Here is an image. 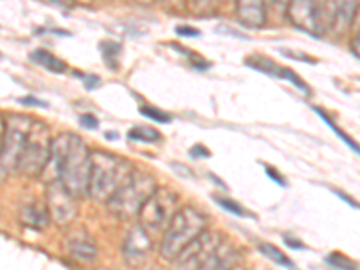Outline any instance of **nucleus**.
<instances>
[{
	"mask_svg": "<svg viewBox=\"0 0 360 270\" xmlns=\"http://www.w3.org/2000/svg\"><path fill=\"white\" fill-rule=\"evenodd\" d=\"M332 193H333V195H335V197H339L340 200L346 202V204H348L349 207H353V209H356V211H360V202H356L355 198L349 197L348 193L340 191V189H332Z\"/></svg>",
	"mask_w": 360,
	"mask_h": 270,
	"instance_id": "nucleus-26",
	"label": "nucleus"
},
{
	"mask_svg": "<svg viewBox=\"0 0 360 270\" xmlns=\"http://www.w3.org/2000/svg\"><path fill=\"white\" fill-rule=\"evenodd\" d=\"M98 83H99L98 78H85V85H86V89H89V90L94 89V86L98 85Z\"/></svg>",
	"mask_w": 360,
	"mask_h": 270,
	"instance_id": "nucleus-33",
	"label": "nucleus"
},
{
	"mask_svg": "<svg viewBox=\"0 0 360 270\" xmlns=\"http://www.w3.org/2000/svg\"><path fill=\"white\" fill-rule=\"evenodd\" d=\"M333 4H323V2H308V0H297L287 6V17L292 25L311 37H323L330 31L332 24Z\"/></svg>",
	"mask_w": 360,
	"mask_h": 270,
	"instance_id": "nucleus-8",
	"label": "nucleus"
},
{
	"mask_svg": "<svg viewBox=\"0 0 360 270\" xmlns=\"http://www.w3.org/2000/svg\"><path fill=\"white\" fill-rule=\"evenodd\" d=\"M45 197H47V211L51 220L60 227H67L78 217V198L60 180L47 184Z\"/></svg>",
	"mask_w": 360,
	"mask_h": 270,
	"instance_id": "nucleus-10",
	"label": "nucleus"
},
{
	"mask_svg": "<svg viewBox=\"0 0 360 270\" xmlns=\"http://www.w3.org/2000/svg\"><path fill=\"white\" fill-rule=\"evenodd\" d=\"M141 114L146 115V117L153 119V121H159V123H169L172 121V115L166 114V112L159 110L155 107H143L141 108Z\"/></svg>",
	"mask_w": 360,
	"mask_h": 270,
	"instance_id": "nucleus-22",
	"label": "nucleus"
},
{
	"mask_svg": "<svg viewBox=\"0 0 360 270\" xmlns=\"http://www.w3.org/2000/svg\"><path fill=\"white\" fill-rule=\"evenodd\" d=\"M155 191L157 182L150 173L134 172L130 179L108 200L107 205L112 214H115L121 220H130V218H137L143 205Z\"/></svg>",
	"mask_w": 360,
	"mask_h": 270,
	"instance_id": "nucleus-4",
	"label": "nucleus"
},
{
	"mask_svg": "<svg viewBox=\"0 0 360 270\" xmlns=\"http://www.w3.org/2000/svg\"><path fill=\"white\" fill-rule=\"evenodd\" d=\"M259 250L265 254L266 258H270L274 263H278V265L292 266V262L288 259V256H285V254H283L278 247L270 245V243H262V245H259Z\"/></svg>",
	"mask_w": 360,
	"mask_h": 270,
	"instance_id": "nucleus-21",
	"label": "nucleus"
},
{
	"mask_svg": "<svg viewBox=\"0 0 360 270\" xmlns=\"http://www.w3.org/2000/svg\"><path fill=\"white\" fill-rule=\"evenodd\" d=\"M65 250L82 263H92L98 258V245L96 240L85 229L70 231L65 238Z\"/></svg>",
	"mask_w": 360,
	"mask_h": 270,
	"instance_id": "nucleus-12",
	"label": "nucleus"
},
{
	"mask_svg": "<svg viewBox=\"0 0 360 270\" xmlns=\"http://www.w3.org/2000/svg\"><path fill=\"white\" fill-rule=\"evenodd\" d=\"M225 242V238L218 231L205 229L197 240H193L182 252L173 259L176 270H200L218 247Z\"/></svg>",
	"mask_w": 360,
	"mask_h": 270,
	"instance_id": "nucleus-9",
	"label": "nucleus"
},
{
	"mask_svg": "<svg viewBox=\"0 0 360 270\" xmlns=\"http://www.w3.org/2000/svg\"><path fill=\"white\" fill-rule=\"evenodd\" d=\"M191 9L197 15H209L211 13V6L207 2H197V4H191Z\"/></svg>",
	"mask_w": 360,
	"mask_h": 270,
	"instance_id": "nucleus-28",
	"label": "nucleus"
},
{
	"mask_svg": "<svg viewBox=\"0 0 360 270\" xmlns=\"http://www.w3.org/2000/svg\"><path fill=\"white\" fill-rule=\"evenodd\" d=\"M229 270H247V269L242 265V263H236V265H234L233 269H229Z\"/></svg>",
	"mask_w": 360,
	"mask_h": 270,
	"instance_id": "nucleus-36",
	"label": "nucleus"
},
{
	"mask_svg": "<svg viewBox=\"0 0 360 270\" xmlns=\"http://www.w3.org/2000/svg\"><path fill=\"white\" fill-rule=\"evenodd\" d=\"M4 128H6V121L4 117L0 115V144H2V137H4Z\"/></svg>",
	"mask_w": 360,
	"mask_h": 270,
	"instance_id": "nucleus-35",
	"label": "nucleus"
},
{
	"mask_svg": "<svg viewBox=\"0 0 360 270\" xmlns=\"http://www.w3.org/2000/svg\"><path fill=\"white\" fill-rule=\"evenodd\" d=\"M176 33H179L180 37H198L197 29L186 27V25H182V27H176Z\"/></svg>",
	"mask_w": 360,
	"mask_h": 270,
	"instance_id": "nucleus-29",
	"label": "nucleus"
},
{
	"mask_svg": "<svg viewBox=\"0 0 360 270\" xmlns=\"http://www.w3.org/2000/svg\"><path fill=\"white\" fill-rule=\"evenodd\" d=\"M328 265H332L333 269L337 270H360L359 265H356L353 259H349L348 256H344V254L339 252H332L330 256L326 258Z\"/></svg>",
	"mask_w": 360,
	"mask_h": 270,
	"instance_id": "nucleus-20",
	"label": "nucleus"
},
{
	"mask_svg": "<svg viewBox=\"0 0 360 270\" xmlns=\"http://www.w3.org/2000/svg\"><path fill=\"white\" fill-rule=\"evenodd\" d=\"M152 250H153L152 234H148L139 224H135L134 227L127 233L123 245H121V256H123V262L127 263L130 269H141V266L148 262Z\"/></svg>",
	"mask_w": 360,
	"mask_h": 270,
	"instance_id": "nucleus-11",
	"label": "nucleus"
},
{
	"mask_svg": "<svg viewBox=\"0 0 360 270\" xmlns=\"http://www.w3.org/2000/svg\"><path fill=\"white\" fill-rule=\"evenodd\" d=\"M285 242H287L288 245H292V249H304L303 243L297 242V240H292L290 236H285Z\"/></svg>",
	"mask_w": 360,
	"mask_h": 270,
	"instance_id": "nucleus-32",
	"label": "nucleus"
},
{
	"mask_svg": "<svg viewBox=\"0 0 360 270\" xmlns=\"http://www.w3.org/2000/svg\"><path fill=\"white\" fill-rule=\"evenodd\" d=\"M47 184L60 180L76 198L89 195L90 150L79 135L60 134L53 139L49 162L41 173Z\"/></svg>",
	"mask_w": 360,
	"mask_h": 270,
	"instance_id": "nucleus-1",
	"label": "nucleus"
},
{
	"mask_svg": "<svg viewBox=\"0 0 360 270\" xmlns=\"http://www.w3.org/2000/svg\"><path fill=\"white\" fill-rule=\"evenodd\" d=\"M191 155L198 157V155H209V152L202 150V146H195V150H191Z\"/></svg>",
	"mask_w": 360,
	"mask_h": 270,
	"instance_id": "nucleus-34",
	"label": "nucleus"
},
{
	"mask_svg": "<svg viewBox=\"0 0 360 270\" xmlns=\"http://www.w3.org/2000/svg\"><path fill=\"white\" fill-rule=\"evenodd\" d=\"M265 172H266V175H269L270 179H272V180H276V182H278L279 186H283V188H285V186H287V180L283 179V176L279 175V173L276 172L274 168H270V166H265Z\"/></svg>",
	"mask_w": 360,
	"mask_h": 270,
	"instance_id": "nucleus-27",
	"label": "nucleus"
},
{
	"mask_svg": "<svg viewBox=\"0 0 360 270\" xmlns=\"http://www.w3.org/2000/svg\"><path fill=\"white\" fill-rule=\"evenodd\" d=\"M352 53L360 60V33L352 40Z\"/></svg>",
	"mask_w": 360,
	"mask_h": 270,
	"instance_id": "nucleus-30",
	"label": "nucleus"
},
{
	"mask_svg": "<svg viewBox=\"0 0 360 270\" xmlns=\"http://www.w3.org/2000/svg\"><path fill=\"white\" fill-rule=\"evenodd\" d=\"M217 202L225 209V211H229V213L236 214V217H245L247 214V211L242 207V205L236 204V202H233V200H229V198H217Z\"/></svg>",
	"mask_w": 360,
	"mask_h": 270,
	"instance_id": "nucleus-24",
	"label": "nucleus"
},
{
	"mask_svg": "<svg viewBox=\"0 0 360 270\" xmlns=\"http://www.w3.org/2000/svg\"><path fill=\"white\" fill-rule=\"evenodd\" d=\"M31 58H33L34 63H38V65H41L44 69L51 70V72H54V74H62L67 70V65L62 62V60H58L54 54L47 53V51H44V49L34 51V53L31 54Z\"/></svg>",
	"mask_w": 360,
	"mask_h": 270,
	"instance_id": "nucleus-17",
	"label": "nucleus"
},
{
	"mask_svg": "<svg viewBox=\"0 0 360 270\" xmlns=\"http://www.w3.org/2000/svg\"><path fill=\"white\" fill-rule=\"evenodd\" d=\"M22 103H25V105H38V107H47L44 101H40V99H34V98H24L20 99Z\"/></svg>",
	"mask_w": 360,
	"mask_h": 270,
	"instance_id": "nucleus-31",
	"label": "nucleus"
},
{
	"mask_svg": "<svg viewBox=\"0 0 360 270\" xmlns=\"http://www.w3.org/2000/svg\"><path fill=\"white\" fill-rule=\"evenodd\" d=\"M20 221L31 227V229H44L45 225L51 221L47 205H41L38 202H31V204L24 205L20 209Z\"/></svg>",
	"mask_w": 360,
	"mask_h": 270,
	"instance_id": "nucleus-16",
	"label": "nucleus"
},
{
	"mask_svg": "<svg viewBox=\"0 0 360 270\" xmlns=\"http://www.w3.org/2000/svg\"><path fill=\"white\" fill-rule=\"evenodd\" d=\"M51 148H53V137H51L49 127L34 119L31 130H29L27 141H25L24 152L18 160L17 172L27 176L41 175L49 162Z\"/></svg>",
	"mask_w": 360,
	"mask_h": 270,
	"instance_id": "nucleus-6",
	"label": "nucleus"
},
{
	"mask_svg": "<svg viewBox=\"0 0 360 270\" xmlns=\"http://www.w3.org/2000/svg\"><path fill=\"white\" fill-rule=\"evenodd\" d=\"M356 9H359L356 2H335L330 31L335 34H344L346 31H349L353 20H355Z\"/></svg>",
	"mask_w": 360,
	"mask_h": 270,
	"instance_id": "nucleus-14",
	"label": "nucleus"
},
{
	"mask_svg": "<svg viewBox=\"0 0 360 270\" xmlns=\"http://www.w3.org/2000/svg\"><path fill=\"white\" fill-rule=\"evenodd\" d=\"M314 110H315V114L319 115V117L323 119L324 123L328 124V127H330V128H332L333 131H335V135H337V137H340V139H342L344 143H346V146H348L349 150H353V152H355L356 155H360V144L356 143L355 139H352V137H349V135L346 134V131L342 130V128H339V127H337V124L333 123V121H332V117H330V115H328L326 112L323 110V108H317V107H315Z\"/></svg>",
	"mask_w": 360,
	"mask_h": 270,
	"instance_id": "nucleus-18",
	"label": "nucleus"
},
{
	"mask_svg": "<svg viewBox=\"0 0 360 270\" xmlns=\"http://www.w3.org/2000/svg\"><path fill=\"white\" fill-rule=\"evenodd\" d=\"M103 53H105V58H107V65L112 67V62H115V65H117V58H119V53H121L119 44H114V41L103 44Z\"/></svg>",
	"mask_w": 360,
	"mask_h": 270,
	"instance_id": "nucleus-23",
	"label": "nucleus"
},
{
	"mask_svg": "<svg viewBox=\"0 0 360 270\" xmlns=\"http://www.w3.org/2000/svg\"><path fill=\"white\" fill-rule=\"evenodd\" d=\"M207 229V217L200 209L193 205H184L179 209V213L164 231V236L160 240L159 254L166 262H172L179 256L193 240H197L204 231Z\"/></svg>",
	"mask_w": 360,
	"mask_h": 270,
	"instance_id": "nucleus-3",
	"label": "nucleus"
},
{
	"mask_svg": "<svg viewBox=\"0 0 360 270\" xmlns=\"http://www.w3.org/2000/svg\"><path fill=\"white\" fill-rule=\"evenodd\" d=\"M179 209L180 200L176 193L168 188H157V191L148 198V202L137 214V224L152 236L164 233L175 214L179 213Z\"/></svg>",
	"mask_w": 360,
	"mask_h": 270,
	"instance_id": "nucleus-5",
	"label": "nucleus"
},
{
	"mask_svg": "<svg viewBox=\"0 0 360 270\" xmlns=\"http://www.w3.org/2000/svg\"><path fill=\"white\" fill-rule=\"evenodd\" d=\"M128 137L137 143H155L160 139V134L152 127H134L128 131Z\"/></svg>",
	"mask_w": 360,
	"mask_h": 270,
	"instance_id": "nucleus-19",
	"label": "nucleus"
},
{
	"mask_svg": "<svg viewBox=\"0 0 360 270\" xmlns=\"http://www.w3.org/2000/svg\"><path fill=\"white\" fill-rule=\"evenodd\" d=\"M6 128L2 144H0V169L4 173L17 172L18 160L24 152L25 141L34 119L29 115L11 114L4 117Z\"/></svg>",
	"mask_w": 360,
	"mask_h": 270,
	"instance_id": "nucleus-7",
	"label": "nucleus"
},
{
	"mask_svg": "<svg viewBox=\"0 0 360 270\" xmlns=\"http://www.w3.org/2000/svg\"><path fill=\"white\" fill-rule=\"evenodd\" d=\"M236 17L245 27H263L266 22V8L259 0H242L236 4Z\"/></svg>",
	"mask_w": 360,
	"mask_h": 270,
	"instance_id": "nucleus-13",
	"label": "nucleus"
},
{
	"mask_svg": "<svg viewBox=\"0 0 360 270\" xmlns=\"http://www.w3.org/2000/svg\"><path fill=\"white\" fill-rule=\"evenodd\" d=\"M238 263V250L231 243L224 242L217 252L205 262L200 270H229Z\"/></svg>",
	"mask_w": 360,
	"mask_h": 270,
	"instance_id": "nucleus-15",
	"label": "nucleus"
},
{
	"mask_svg": "<svg viewBox=\"0 0 360 270\" xmlns=\"http://www.w3.org/2000/svg\"><path fill=\"white\" fill-rule=\"evenodd\" d=\"M79 124H82L83 128H86V130H96V128L99 127V121L96 115L83 114V115H79Z\"/></svg>",
	"mask_w": 360,
	"mask_h": 270,
	"instance_id": "nucleus-25",
	"label": "nucleus"
},
{
	"mask_svg": "<svg viewBox=\"0 0 360 270\" xmlns=\"http://www.w3.org/2000/svg\"><path fill=\"white\" fill-rule=\"evenodd\" d=\"M134 172L131 162L124 157L103 150L90 152L89 195L99 204H108Z\"/></svg>",
	"mask_w": 360,
	"mask_h": 270,
	"instance_id": "nucleus-2",
	"label": "nucleus"
}]
</instances>
